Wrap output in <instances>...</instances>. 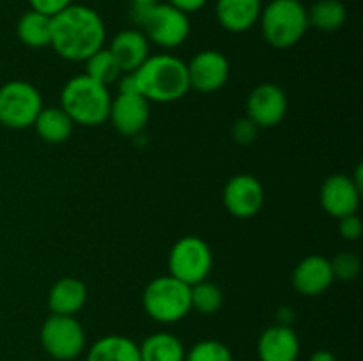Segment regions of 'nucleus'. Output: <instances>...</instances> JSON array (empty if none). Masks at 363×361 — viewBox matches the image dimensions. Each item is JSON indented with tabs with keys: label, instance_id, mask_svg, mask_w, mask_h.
Instances as JSON below:
<instances>
[{
	"label": "nucleus",
	"instance_id": "2",
	"mask_svg": "<svg viewBox=\"0 0 363 361\" xmlns=\"http://www.w3.org/2000/svg\"><path fill=\"white\" fill-rule=\"evenodd\" d=\"M130 76L138 94L149 103H174L190 91L186 64L169 53L149 55Z\"/></svg>",
	"mask_w": 363,
	"mask_h": 361
},
{
	"label": "nucleus",
	"instance_id": "14",
	"mask_svg": "<svg viewBox=\"0 0 363 361\" xmlns=\"http://www.w3.org/2000/svg\"><path fill=\"white\" fill-rule=\"evenodd\" d=\"M362 190L354 184L351 176L344 173H333L323 183L321 193V205L330 216L333 218H344L347 214H354L360 205Z\"/></svg>",
	"mask_w": 363,
	"mask_h": 361
},
{
	"label": "nucleus",
	"instance_id": "3",
	"mask_svg": "<svg viewBox=\"0 0 363 361\" xmlns=\"http://www.w3.org/2000/svg\"><path fill=\"white\" fill-rule=\"evenodd\" d=\"M130 16L147 41L162 48H177L190 35L188 14L169 2L158 0L151 4H131Z\"/></svg>",
	"mask_w": 363,
	"mask_h": 361
},
{
	"label": "nucleus",
	"instance_id": "4",
	"mask_svg": "<svg viewBox=\"0 0 363 361\" xmlns=\"http://www.w3.org/2000/svg\"><path fill=\"white\" fill-rule=\"evenodd\" d=\"M112 96L108 87L92 80L87 74L73 76L60 92V108L71 117L74 124L99 126L108 120Z\"/></svg>",
	"mask_w": 363,
	"mask_h": 361
},
{
	"label": "nucleus",
	"instance_id": "10",
	"mask_svg": "<svg viewBox=\"0 0 363 361\" xmlns=\"http://www.w3.org/2000/svg\"><path fill=\"white\" fill-rule=\"evenodd\" d=\"M149 115H151L149 101L144 96L138 94L133 80L128 74L124 80H121L119 94L112 98L108 119L121 134L133 137L147 126Z\"/></svg>",
	"mask_w": 363,
	"mask_h": 361
},
{
	"label": "nucleus",
	"instance_id": "29",
	"mask_svg": "<svg viewBox=\"0 0 363 361\" xmlns=\"http://www.w3.org/2000/svg\"><path fill=\"white\" fill-rule=\"evenodd\" d=\"M339 232L346 241L360 239L363 232L360 216L354 212V214H347L344 218H339Z\"/></svg>",
	"mask_w": 363,
	"mask_h": 361
},
{
	"label": "nucleus",
	"instance_id": "25",
	"mask_svg": "<svg viewBox=\"0 0 363 361\" xmlns=\"http://www.w3.org/2000/svg\"><path fill=\"white\" fill-rule=\"evenodd\" d=\"M85 74L108 87L113 81H119L123 71H121L119 64H117L116 57L110 53V50L101 48L85 60Z\"/></svg>",
	"mask_w": 363,
	"mask_h": 361
},
{
	"label": "nucleus",
	"instance_id": "19",
	"mask_svg": "<svg viewBox=\"0 0 363 361\" xmlns=\"http://www.w3.org/2000/svg\"><path fill=\"white\" fill-rule=\"evenodd\" d=\"M87 301V287L73 276H66L53 283L48 292V308L57 315H74Z\"/></svg>",
	"mask_w": 363,
	"mask_h": 361
},
{
	"label": "nucleus",
	"instance_id": "1",
	"mask_svg": "<svg viewBox=\"0 0 363 361\" xmlns=\"http://www.w3.org/2000/svg\"><path fill=\"white\" fill-rule=\"evenodd\" d=\"M106 28L92 7L71 4L52 18V46L59 57L71 62H85L103 48Z\"/></svg>",
	"mask_w": 363,
	"mask_h": 361
},
{
	"label": "nucleus",
	"instance_id": "26",
	"mask_svg": "<svg viewBox=\"0 0 363 361\" xmlns=\"http://www.w3.org/2000/svg\"><path fill=\"white\" fill-rule=\"evenodd\" d=\"M190 301L191 310L199 311V314L211 315L222 308L223 304V292L218 285L202 280V282L194 283L190 287Z\"/></svg>",
	"mask_w": 363,
	"mask_h": 361
},
{
	"label": "nucleus",
	"instance_id": "16",
	"mask_svg": "<svg viewBox=\"0 0 363 361\" xmlns=\"http://www.w3.org/2000/svg\"><path fill=\"white\" fill-rule=\"evenodd\" d=\"M333 280L330 258L321 255H308L298 262L293 271V287L301 296H319L325 292Z\"/></svg>",
	"mask_w": 363,
	"mask_h": 361
},
{
	"label": "nucleus",
	"instance_id": "15",
	"mask_svg": "<svg viewBox=\"0 0 363 361\" xmlns=\"http://www.w3.org/2000/svg\"><path fill=\"white\" fill-rule=\"evenodd\" d=\"M257 356L259 361H298V335L287 324H277L264 329L259 336Z\"/></svg>",
	"mask_w": 363,
	"mask_h": 361
},
{
	"label": "nucleus",
	"instance_id": "9",
	"mask_svg": "<svg viewBox=\"0 0 363 361\" xmlns=\"http://www.w3.org/2000/svg\"><path fill=\"white\" fill-rule=\"evenodd\" d=\"M41 345L57 361H73L84 353L85 331L74 315L52 314L41 326Z\"/></svg>",
	"mask_w": 363,
	"mask_h": 361
},
{
	"label": "nucleus",
	"instance_id": "22",
	"mask_svg": "<svg viewBox=\"0 0 363 361\" xmlns=\"http://www.w3.org/2000/svg\"><path fill=\"white\" fill-rule=\"evenodd\" d=\"M74 122L60 106H50L39 112L34 127L39 137L48 144H62L73 133Z\"/></svg>",
	"mask_w": 363,
	"mask_h": 361
},
{
	"label": "nucleus",
	"instance_id": "21",
	"mask_svg": "<svg viewBox=\"0 0 363 361\" xmlns=\"http://www.w3.org/2000/svg\"><path fill=\"white\" fill-rule=\"evenodd\" d=\"M142 361H184L186 349L172 333H152L138 345Z\"/></svg>",
	"mask_w": 363,
	"mask_h": 361
},
{
	"label": "nucleus",
	"instance_id": "24",
	"mask_svg": "<svg viewBox=\"0 0 363 361\" xmlns=\"http://www.w3.org/2000/svg\"><path fill=\"white\" fill-rule=\"evenodd\" d=\"M308 25L323 32H335L346 23L347 11L340 0H318L307 11Z\"/></svg>",
	"mask_w": 363,
	"mask_h": 361
},
{
	"label": "nucleus",
	"instance_id": "34",
	"mask_svg": "<svg viewBox=\"0 0 363 361\" xmlns=\"http://www.w3.org/2000/svg\"><path fill=\"white\" fill-rule=\"evenodd\" d=\"M151 2H158V0H131V4H151Z\"/></svg>",
	"mask_w": 363,
	"mask_h": 361
},
{
	"label": "nucleus",
	"instance_id": "30",
	"mask_svg": "<svg viewBox=\"0 0 363 361\" xmlns=\"http://www.w3.org/2000/svg\"><path fill=\"white\" fill-rule=\"evenodd\" d=\"M28 4H30L32 11H38V13L53 18L55 14L62 13L66 7H69L73 0H28Z\"/></svg>",
	"mask_w": 363,
	"mask_h": 361
},
{
	"label": "nucleus",
	"instance_id": "20",
	"mask_svg": "<svg viewBox=\"0 0 363 361\" xmlns=\"http://www.w3.org/2000/svg\"><path fill=\"white\" fill-rule=\"evenodd\" d=\"M85 361H142L138 343L123 335H106L96 340Z\"/></svg>",
	"mask_w": 363,
	"mask_h": 361
},
{
	"label": "nucleus",
	"instance_id": "17",
	"mask_svg": "<svg viewBox=\"0 0 363 361\" xmlns=\"http://www.w3.org/2000/svg\"><path fill=\"white\" fill-rule=\"evenodd\" d=\"M108 50L126 74L137 71L149 59V41L138 28H126L113 35Z\"/></svg>",
	"mask_w": 363,
	"mask_h": 361
},
{
	"label": "nucleus",
	"instance_id": "8",
	"mask_svg": "<svg viewBox=\"0 0 363 361\" xmlns=\"http://www.w3.org/2000/svg\"><path fill=\"white\" fill-rule=\"evenodd\" d=\"M211 268V246L202 237L184 236L170 248L169 275L188 283L190 287L202 280H208Z\"/></svg>",
	"mask_w": 363,
	"mask_h": 361
},
{
	"label": "nucleus",
	"instance_id": "5",
	"mask_svg": "<svg viewBox=\"0 0 363 361\" xmlns=\"http://www.w3.org/2000/svg\"><path fill=\"white\" fill-rule=\"evenodd\" d=\"M259 21L266 42L277 50L298 45L311 27L307 9L300 0H272L261 11Z\"/></svg>",
	"mask_w": 363,
	"mask_h": 361
},
{
	"label": "nucleus",
	"instance_id": "33",
	"mask_svg": "<svg viewBox=\"0 0 363 361\" xmlns=\"http://www.w3.org/2000/svg\"><path fill=\"white\" fill-rule=\"evenodd\" d=\"M308 361H337V357L335 354L330 353V350H315V353L308 357Z\"/></svg>",
	"mask_w": 363,
	"mask_h": 361
},
{
	"label": "nucleus",
	"instance_id": "28",
	"mask_svg": "<svg viewBox=\"0 0 363 361\" xmlns=\"http://www.w3.org/2000/svg\"><path fill=\"white\" fill-rule=\"evenodd\" d=\"M332 265L333 280H340V282H351L360 273V258L351 251H340L335 257L330 260Z\"/></svg>",
	"mask_w": 363,
	"mask_h": 361
},
{
	"label": "nucleus",
	"instance_id": "13",
	"mask_svg": "<svg viewBox=\"0 0 363 361\" xmlns=\"http://www.w3.org/2000/svg\"><path fill=\"white\" fill-rule=\"evenodd\" d=\"M287 106V96L279 85L261 84L248 96L247 113L257 127H273L282 122Z\"/></svg>",
	"mask_w": 363,
	"mask_h": 361
},
{
	"label": "nucleus",
	"instance_id": "27",
	"mask_svg": "<svg viewBox=\"0 0 363 361\" xmlns=\"http://www.w3.org/2000/svg\"><path fill=\"white\" fill-rule=\"evenodd\" d=\"M184 361H234L233 353L218 340H202L186 350Z\"/></svg>",
	"mask_w": 363,
	"mask_h": 361
},
{
	"label": "nucleus",
	"instance_id": "18",
	"mask_svg": "<svg viewBox=\"0 0 363 361\" xmlns=\"http://www.w3.org/2000/svg\"><path fill=\"white\" fill-rule=\"evenodd\" d=\"M261 0H216L215 14L225 30L240 34L254 27L261 18Z\"/></svg>",
	"mask_w": 363,
	"mask_h": 361
},
{
	"label": "nucleus",
	"instance_id": "32",
	"mask_svg": "<svg viewBox=\"0 0 363 361\" xmlns=\"http://www.w3.org/2000/svg\"><path fill=\"white\" fill-rule=\"evenodd\" d=\"M169 4L176 7V9L183 11V13L190 14L201 11L208 4V0H169Z\"/></svg>",
	"mask_w": 363,
	"mask_h": 361
},
{
	"label": "nucleus",
	"instance_id": "12",
	"mask_svg": "<svg viewBox=\"0 0 363 361\" xmlns=\"http://www.w3.org/2000/svg\"><path fill=\"white\" fill-rule=\"evenodd\" d=\"M223 204L236 218H252L264 205V188L254 176H234L223 188Z\"/></svg>",
	"mask_w": 363,
	"mask_h": 361
},
{
	"label": "nucleus",
	"instance_id": "7",
	"mask_svg": "<svg viewBox=\"0 0 363 361\" xmlns=\"http://www.w3.org/2000/svg\"><path fill=\"white\" fill-rule=\"evenodd\" d=\"M43 110L41 92L23 80L7 81L0 87V124L9 130L34 126Z\"/></svg>",
	"mask_w": 363,
	"mask_h": 361
},
{
	"label": "nucleus",
	"instance_id": "11",
	"mask_svg": "<svg viewBox=\"0 0 363 361\" xmlns=\"http://www.w3.org/2000/svg\"><path fill=\"white\" fill-rule=\"evenodd\" d=\"M190 88L209 94L216 92L227 84L230 66L227 57L216 50H202L186 64Z\"/></svg>",
	"mask_w": 363,
	"mask_h": 361
},
{
	"label": "nucleus",
	"instance_id": "6",
	"mask_svg": "<svg viewBox=\"0 0 363 361\" xmlns=\"http://www.w3.org/2000/svg\"><path fill=\"white\" fill-rule=\"evenodd\" d=\"M142 306L152 321L162 324L179 322L191 311L190 285L172 275L158 276L145 287Z\"/></svg>",
	"mask_w": 363,
	"mask_h": 361
},
{
	"label": "nucleus",
	"instance_id": "31",
	"mask_svg": "<svg viewBox=\"0 0 363 361\" xmlns=\"http://www.w3.org/2000/svg\"><path fill=\"white\" fill-rule=\"evenodd\" d=\"M257 130L259 127L247 117V119L240 120V122L234 126V138H236L238 142H241V144H250V142H254Z\"/></svg>",
	"mask_w": 363,
	"mask_h": 361
},
{
	"label": "nucleus",
	"instance_id": "23",
	"mask_svg": "<svg viewBox=\"0 0 363 361\" xmlns=\"http://www.w3.org/2000/svg\"><path fill=\"white\" fill-rule=\"evenodd\" d=\"M16 34L28 48H46L52 42V18L38 11H27L18 20Z\"/></svg>",
	"mask_w": 363,
	"mask_h": 361
}]
</instances>
